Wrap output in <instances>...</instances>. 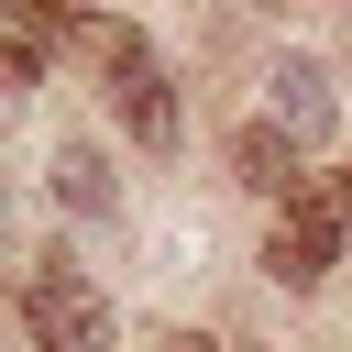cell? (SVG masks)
Instances as JSON below:
<instances>
[{
    "label": "cell",
    "instance_id": "277c9868",
    "mask_svg": "<svg viewBox=\"0 0 352 352\" xmlns=\"http://www.w3.org/2000/svg\"><path fill=\"white\" fill-rule=\"evenodd\" d=\"M110 99H121V132H132V143L176 154V88H165V66H154V55H132V66L110 77Z\"/></svg>",
    "mask_w": 352,
    "mask_h": 352
},
{
    "label": "cell",
    "instance_id": "3957f363",
    "mask_svg": "<svg viewBox=\"0 0 352 352\" xmlns=\"http://www.w3.org/2000/svg\"><path fill=\"white\" fill-rule=\"evenodd\" d=\"M264 88H275V121H286L297 143H330V132H341V99H330V66H319V55H275Z\"/></svg>",
    "mask_w": 352,
    "mask_h": 352
},
{
    "label": "cell",
    "instance_id": "6da1fadb",
    "mask_svg": "<svg viewBox=\"0 0 352 352\" xmlns=\"http://www.w3.org/2000/svg\"><path fill=\"white\" fill-rule=\"evenodd\" d=\"M22 330H33L44 352H110L121 319H110V297H99L77 264H33V275H22Z\"/></svg>",
    "mask_w": 352,
    "mask_h": 352
},
{
    "label": "cell",
    "instance_id": "52a82bcc",
    "mask_svg": "<svg viewBox=\"0 0 352 352\" xmlns=\"http://www.w3.org/2000/svg\"><path fill=\"white\" fill-rule=\"evenodd\" d=\"M165 352H220V341H198V330H176V341H165Z\"/></svg>",
    "mask_w": 352,
    "mask_h": 352
},
{
    "label": "cell",
    "instance_id": "7a4b0ae2",
    "mask_svg": "<svg viewBox=\"0 0 352 352\" xmlns=\"http://www.w3.org/2000/svg\"><path fill=\"white\" fill-rule=\"evenodd\" d=\"M341 220H352V187H297V198H286V220H275V242H264L275 286H319V275H330V253H341Z\"/></svg>",
    "mask_w": 352,
    "mask_h": 352
},
{
    "label": "cell",
    "instance_id": "5b68a950",
    "mask_svg": "<svg viewBox=\"0 0 352 352\" xmlns=\"http://www.w3.org/2000/svg\"><path fill=\"white\" fill-rule=\"evenodd\" d=\"M231 165H242V187H253V198H275V209L308 187V176H297V132H286V121H242Z\"/></svg>",
    "mask_w": 352,
    "mask_h": 352
},
{
    "label": "cell",
    "instance_id": "8992f818",
    "mask_svg": "<svg viewBox=\"0 0 352 352\" xmlns=\"http://www.w3.org/2000/svg\"><path fill=\"white\" fill-rule=\"evenodd\" d=\"M55 198L99 220V209L121 198V176H110V154H99V143H55Z\"/></svg>",
    "mask_w": 352,
    "mask_h": 352
}]
</instances>
